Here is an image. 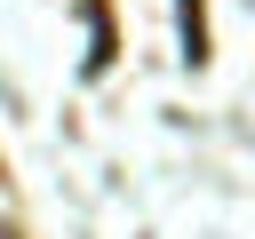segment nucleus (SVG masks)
Instances as JSON below:
<instances>
[{
  "instance_id": "f257e3e1",
  "label": "nucleus",
  "mask_w": 255,
  "mask_h": 239,
  "mask_svg": "<svg viewBox=\"0 0 255 239\" xmlns=\"http://www.w3.org/2000/svg\"><path fill=\"white\" fill-rule=\"evenodd\" d=\"M175 32H183V64H207V0H175Z\"/></svg>"
},
{
  "instance_id": "f03ea898",
  "label": "nucleus",
  "mask_w": 255,
  "mask_h": 239,
  "mask_svg": "<svg viewBox=\"0 0 255 239\" xmlns=\"http://www.w3.org/2000/svg\"><path fill=\"white\" fill-rule=\"evenodd\" d=\"M88 32H96V48H88V72H104V64H112V16H104V0H88Z\"/></svg>"
},
{
  "instance_id": "7ed1b4c3",
  "label": "nucleus",
  "mask_w": 255,
  "mask_h": 239,
  "mask_svg": "<svg viewBox=\"0 0 255 239\" xmlns=\"http://www.w3.org/2000/svg\"><path fill=\"white\" fill-rule=\"evenodd\" d=\"M0 239H16V231H0Z\"/></svg>"
}]
</instances>
